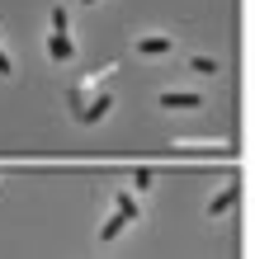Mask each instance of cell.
<instances>
[{"mask_svg":"<svg viewBox=\"0 0 255 259\" xmlns=\"http://www.w3.org/2000/svg\"><path fill=\"white\" fill-rule=\"evenodd\" d=\"M132 184L147 193V189H152V170H132Z\"/></svg>","mask_w":255,"mask_h":259,"instance_id":"30bf717a","label":"cell"},{"mask_svg":"<svg viewBox=\"0 0 255 259\" xmlns=\"http://www.w3.org/2000/svg\"><path fill=\"white\" fill-rule=\"evenodd\" d=\"M189 71H199V75H217L222 66L213 62V57H194V62H189Z\"/></svg>","mask_w":255,"mask_h":259,"instance_id":"9c48e42d","label":"cell"},{"mask_svg":"<svg viewBox=\"0 0 255 259\" xmlns=\"http://www.w3.org/2000/svg\"><path fill=\"white\" fill-rule=\"evenodd\" d=\"M14 66H10V57H5V48H0V75H10Z\"/></svg>","mask_w":255,"mask_h":259,"instance_id":"7c38bea8","label":"cell"},{"mask_svg":"<svg viewBox=\"0 0 255 259\" xmlns=\"http://www.w3.org/2000/svg\"><path fill=\"white\" fill-rule=\"evenodd\" d=\"M114 207L118 212H123V217L132 222V217H137V198H132V193H114Z\"/></svg>","mask_w":255,"mask_h":259,"instance_id":"ba28073f","label":"cell"},{"mask_svg":"<svg viewBox=\"0 0 255 259\" xmlns=\"http://www.w3.org/2000/svg\"><path fill=\"white\" fill-rule=\"evenodd\" d=\"M175 146L189 151V156H203V151H208V156H222V151H227V142H189V137H179Z\"/></svg>","mask_w":255,"mask_h":259,"instance_id":"277c9868","label":"cell"},{"mask_svg":"<svg viewBox=\"0 0 255 259\" xmlns=\"http://www.w3.org/2000/svg\"><path fill=\"white\" fill-rule=\"evenodd\" d=\"M104 113H114V95H99V99H90V104H81V109H76V118H81L85 127H95Z\"/></svg>","mask_w":255,"mask_h":259,"instance_id":"7a4b0ae2","label":"cell"},{"mask_svg":"<svg viewBox=\"0 0 255 259\" xmlns=\"http://www.w3.org/2000/svg\"><path fill=\"white\" fill-rule=\"evenodd\" d=\"M52 28H66V5H52Z\"/></svg>","mask_w":255,"mask_h":259,"instance_id":"8fae6325","label":"cell"},{"mask_svg":"<svg viewBox=\"0 0 255 259\" xmlns=\"http://www.w3.org/2000/svg\"><path fill=\"white\" fill-rule=\"evenodd\" d=\"M156 104L170 109V113H194V109H203V95H194V90H166Z\"/></svg>","mask_w":255,"mask_h":259,"instance_id":"6da1fadb","label":"cell"},{"mask_svg":"<svg viewBox=\"0 0 255 259\" xmlns=\"http://www.w3.org/2000/svg\"><path fill=\"white\" fill-rule=\"evenodd\" d=\"M227 207H236V189H222V193L213 198V203H208V217H222Z\"/></svg>","mask_w":255,"mask_h":259,"instance_id":"8992f818","label":"cell"},{"mask_svg":"<svg viewBox=\"0 0 255 259\" xmlns=\"http://www.w3.org/2000/svg\"><path fill=\"white\" fill-rule=\"evenodd\" d=\"M81 5H95V0H81Z\"/></svg>","mask_w":255,"mask_h":259,"instance_id":"4fadbf2b","label":"cell"},{"mask_svg":"<svg viewBox=\"0 0 255 259\" xmlns=\"http://www.w3.org/2000/svg\"><path fill=\"white\" fill-rule=\"evenodd\" d=\"M123 226H128V217H123V212H114V217H109V222L99 226V240H104V245H109V240H114L118 231H123Z\"/></svg>","mask_w":255,"mask_h":259,"instance_id":"52a82bcc","label":"cell"},{"mask_svg":"<svg viewBox=\"0 0 255 259\" xmlns=\"http://www.w3.org/2000/svg\"><path fill=\"white\" fill-rule=\"evenodd\" d=\"M48 52H52V62H71V57H76V42H71V33H66V28H52Z\"/></svg>","mask_w":255,"mask_h":259,"instance_id":"3957f363","label":"cell"},{"mask_svg":"<svg viewBox=\"0 0 255 259\" xmlns=\"http://www.w3.org/2000/svg\"><path fill=\"white\" fill-rule=\"evenodd\" d=\"M137 52H142V57H166V52H170V38L147 33V38H137Z\"/></svg>","mask_w":255,"mask_h":259,"instance_id":"5b68a950","label":"cell"}]
</instances>
